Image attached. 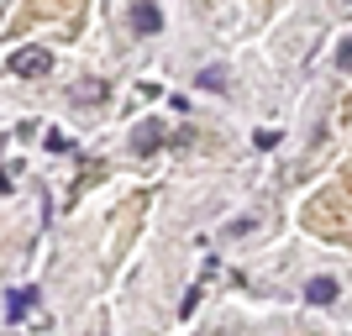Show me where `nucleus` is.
<instances>
[{
    "instance_id": "nucleus-1",
    "label": "nucleus",
    "mask_w": 352,
    "mask_h": 336,
    "mask_svg": "<svg viewBox=\"0 0 352 336\" xmlns=\"http://www.w3.org/2000/svg\"><path fill=\"white\" fill-rule=\"evenodd\" d=\"M53 69V53L47 47H21L11 58V74H27V79H37V74H47Z\"/></svg>"
},
{
    "instance_id": "nucleus-2",
    "label": "nucleus",
    "mask_w": 352,
    "mask_h": 336,
    "mask_svg": "<svg viewBox=\"0 0 352 336\" xmlns=\"http://www.w3.org/2000/svg\"><path fill=\"white\" fill-rule=\"evenodd\" d=\"M158 142H163V126H158V121H142V126L132 132V153H137V158L158 153Z\"/></svg>"
},
{
    "instance_id": "nucleus-3",
    "label": "nucleus",
    "mask_w": 352,
    "mask_h": 336,
    "mask_svg": "<svg viewBox=\"0 0 352 336\" xmlns=\"http://www.w3.org/2000/svg\"><path fill=\"white\" fill-rule=\"evenodd\" d=\"M158 27H163V11H158V5H132V32L153 37Z\"/></svg>"
},
{
    "instance_id": "nucleus-4",
    "label": "nucleus",
    "mask_w": 352,
    "mask_h": 336,
    "mask_svg": "<svg viewBox=\"0 0 352 336\" xmlns=\"http://www.w3.org/2000/svg\"><path fill=\"white\" fill-rule=\"evenodd\" d=\"M32 305H37V289H32V284H21V289H11V300H6V315H11V321H21Z\"/></svg>"
},
{
    "instance_id": "nucleus-5",
    "label": "nucleus",
    "mask_w": 352,
    "mask_h": 336,
    "mask_svg": "<svg viewBox=\"0 0 352 336\" xmlns=\"http://www.w3.org/2000/svg\"><path fill=\"white\" fill-rule=\"evenodd\" d=\"M305 300H310V305H331V300H337V278H310V284H305Z\"/></svg>"
},
{
    "instance_id": "nucleus-6",
    "label": "nucleus",
    "mask_w": 352,
    "mask_h": 336,
    "mask_svg": "<svg viewBox=\"0 0 352 336\" xmlns=\"http://www.w3.org/2000/svg\"><path fill=\"white\" fill-rule=\"evenodd\" d=\"M195 85L210 89V95H221V89H226V69H221V63H210V69H200V79H195Z\"/></svg>"
},
{
    "instance_id": "nucleus-7",
    "label": "nucleus",
    "mask_w": 352,
    "mask_h": 336,
    "mask_svg": "<svg viewBox=\"0 0 352 336\" xmlns=\"http://www.w3.org/2000/svg\"><path fill=\"white\" fill-rule=\"evenodd\" d=\"M337 69L352 74V37H342V47H337Z\"/></svg>"
},
{
    "instance_id": "nucleus-8",
    "label": "nucleus",
    "mask_w": 352,
    "mask_h": 336,
    "mask_svg": "<svg viewBox=\"0 0 352 336\" xmlns=\"http://www.w3.org/2000/svg\"><path fill=\"white\" fill-rule=\"evenodd\" d=\"M200 294H206V289H190V294H184V305H179V315H195V305H200Z\"/></svg>"
},
{
    "instance_id": "nucleus-9",
    "label": "nucleus",
    "mask_w": 352,
    "mask_h": 336,
    "mask_svg": "<svg viewBox=\"0 0 352 336\" xmlns=\"http://www.w3.org/2000/svg\"><path fill=\"white\" fill-rule=\"evenodd\" d=\"M0 194H6V179H0Z\"/></svg>"
}]
</instances>
